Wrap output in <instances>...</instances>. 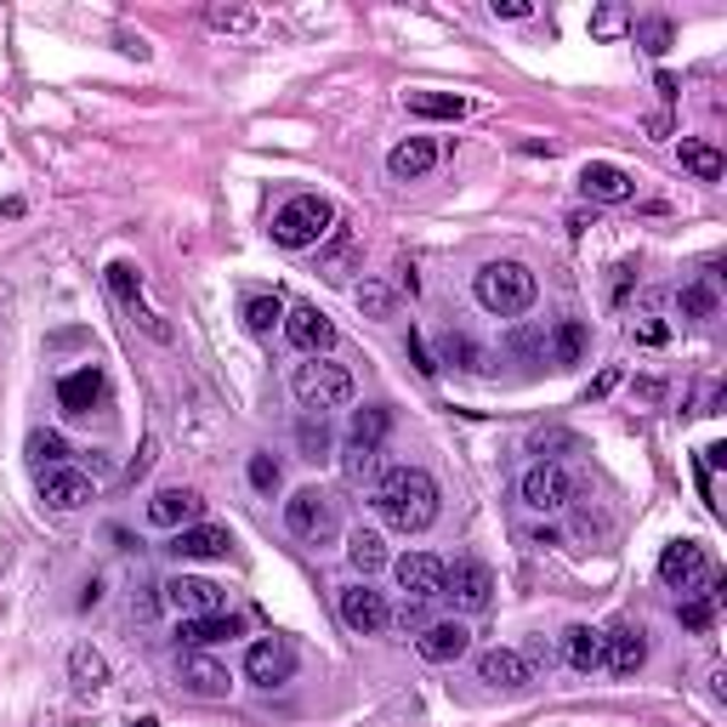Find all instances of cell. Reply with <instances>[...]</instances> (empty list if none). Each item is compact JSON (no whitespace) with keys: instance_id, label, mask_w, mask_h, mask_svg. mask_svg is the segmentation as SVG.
<instances>
[{"instance_id":"6da1fadb","label":"cell","mask_w":727,"mask_h":727,"mask_svg":"<svg viewBox=\"0 0 727 727\" xmlns=\"http://www.w3.org/2000/svg\"><path fill=\"white\" fill-rule=\"evenodd\" d=\"M375 512H381L387 529L398 535H421L438 523V484L426 478L421 466H392L381 484H375Z\"/></svg>"},{"instance_id":"7a4b0ae2","label":"cell","mask_w":727,"mask_h":727,"mask_svg":"<svg viewBox=\"0 0 727 727\" xmlns=\"http://www.w3.org/2000/svg\"><path fill=\"white\" fill-rule=\"evenodd\" d=\"M478 308L484 313H494V318H517V313H529L535 308V296H540V285H535V273L523 267V262H489V267H478Z\"/></svg>"},{"instance_id":"3957f363","label":"cell","mask_w":727,"mask_h":727,"mask_svg":"<svg viewBox=\"0 0 727 727\" xmlns=\"http://www.w3.org/2000/svg\"><path fill=\"white\" fill-rule=\"evenodd\" d=\"M336 228V205L330 199H318V193H296V199H285L279 211H273V245H285V250H308V245H318L324 234Z\"/></svg>"},{"instance_id":"277c9868","label":"cell","mask_w":727,"mask_h":727,"mask_svg":"<svg viewBox=\"0 0 727 727\" xmlns=\"http://www.w3.org/2000/svg\"><path fill=\"white\" fill-rule=\"evenodd\" d=\"M290 392L302 398V410H313V415L347 410V404H353V369H347V364H330V359H308V364H296Z\"/></svg>"},{"instance_id":"5b68a950","label":"cell","mask_w":727,"mask_h":727,"mask_svg":"<svg viewBox=\"0 0 727 727\" xmlns=\"http://www.w3.org/2000/svg\"><path fill=\"white\" fill-rule=\"evenodd\" d=\"M443 597L461 614H484L494 603V574H489V563H478V557L443 563Z\"/></svg>"},{"instance_id":"8992f818","label":"cell","mask_w":727,"mask_h":727,"mask_svg":"<svg viewBox=\"0 0 727 727\" xmlns=\"http://www.w3.org/2000/svg\"><path fill=\"white\" fill-rule=\"evenodd\" d=\"M285 529H290L296 540L324 546V540L336 535V506H330V494H324V489H296V494L285 500Z\"/></svg>"},{"instance_id":"52a82bcc","label":"cell","mask_w":727,"mask_h":727,"mask_svg":"<svg viewBox=\"0 0 727 727\" xmlns=\"http://www.w3.org/2000/svg\"><path fill=\"white\" fill-rule=\"evenodd\" d=\"M711 551L699 546V540H670L665 551H660V580L670 586V591H699L711 580Z\"/></svg>"},{"instance_id":"ba28073f","label":"cell","mask_w":727,"mask_h":727,"mask_svg":"<svg viewBox=\"0 0 727 727\" xmlns=\"http://www.w3.org/2000/svg\"><path fill=\"white\" fill-rule=\"evenodd\" d=\"M574 500V472L557 466V461H540L523 472V506H535V512H563Z\"/></svg>"},{"instance_id":"9c48e42d","label":"cell","mask_w":727,"mask_h":727,"mask_svg":"<svg viewBox=\"0 0 727 727\" xmlns=\"http://www.w3.org/2000/svg\"><path fill=\"white\" fill-rule=\"evenodd\" d=\"M341 625L359 637H381L392 625V603L369 586H341Z\"/></svg>"},{"instance_id":"30bf717a","label":"cell","mask_w":727,"mask_h":727,"mask_svg":"<svg viewBox=\"0 0 727 727\" xmlns=\"http://www.w3.org/2000/svg\"><path fill=\"white\" fill-rule=\"evenodd\" d=\"M245 676L256 688H279L296 676V648L285 637H262V642H250V654H245Z\"/></svg>"},{"instance_id":"8fae6325","label":"cell","mask_w":727,"mask_h":727,"mask_svg":"<svg viewBox=\"0 0 727 727\" xmlns=\"http://www.w3.org/2000/svg\"><path fill=\"white\" fill-rule=\"evenodd\" d=\"M603 665L614 676H637L648 665V631H642V625H631V619L609 625V631H603Z\"/></svg>"},{"instance_id":"7c38bea8","label":"cell","mask_w":727,"mask_h":727,"mask_svg":"<svg viewBox=\"0 0 727 727\" xmlns=\"http://www.w3.org/2000/svg\"><path fill=\"white\" fill-rule=\"evenodd\" d=\"M580 193L597 199V205H625V199H637V177H631L625 165L586 160V171H580Z\"/></svg>"},{"instance_id":"4fadbf2b","label":"cell","mask_w":727,"mask_h":727,"mask_svg":"<svg viewBox=\"0 0 727 727\" xmlns=\"http://www.w3.org/2000/svg\"><path fill=\"white\" fill-rule=\"evenodd\" d=\"M165 603L177 609L183 619H199V614H222V586L216 580H199V574H177V580H165Z\"/></svg>"},{"instance_id":"5bb4252c","label":"cell","mask_w":727,"mask_h":727,"mask_svg":"<svg viewBox=\"0 0 727 727\" xmlns=\"http://www.w3.org/2000/svg\"><path fill=\"white\" fill-rule=\"evenodd\" d=\"M228 529H216V523H188V529L171 535V557L177 563H216V557H228Z\"/></svg>"},{"instance_id":"9a60e30c","label":"cell","mask_w":727,"mask_h":727,"mask_svg":"<svg viewBox=\"0 0 727 727\" xmlns=\"http://www.w3.org/2000/svg\"><path fill=\"white\" fill-rule=\"evenodd\" d=\"M398 586H404V597H421V603H433V597H443V557H433V551H404V557L392 563Z\"/></svg>"},{"instance_id":"2e32d148","label":"cell","mask_w":727,"mask_h":727,"mask_svg":"<svg viewBox=\"0 0 727 727\" xmlns=\"http://www.w3.org/2000/svg\"><path fill=\"white\" fill-rule=\"evenodd\" d=\"M285 336H290V347H302L308 359H324L336 347V324L318 308H285Z\"/></svg>"},{"instance_id":"e0dca14e","label":"cell","mask_w":727,"mask_h":727,"mask_svg":"<svg viewBox=\"0 0 727 727\" xmlns=\"http://www.w3.org/2000/svg\"><path fill=\"white\" fill-rule=\"evenodd\" d=\"M466 648H472V637H466L461 619H433V625L415 637V654H421L426 665H455Z\"/></svg>"},{"instance_id":"ac0fdd59","label":"cell","mask_w":727,"mask_h":727,"mask_svg":"<svg viewBox=\"0 0 727 727\" xmlns=\"http://www.w3.org/2000/svg\"><path fill=\"white\" fill-rule=\"evenodd\" d=\"M103 392H109V381H103V369L97 364H86V369H74V375H63L58 381V404H63V415H91L97 404H103Z\"/></svg>"},{"instance_id":"d6986e66","label":"cell","mask_w":727,"mask_h":727,"mask_svg":"<svg viewBox=\"0 0 727 727\" xmlns=\"http://www.w3.org/2000/svg\"><path fill=\"white\" fill-rule=\"evenodd\" d=\"M183 688L193 693V699H228V688H234V676H228V665L222 660H211V654H183Z\"/></svg>"},{"instance_id":"ffe728a7","label":"cell","mask_w":727,"mask_h":727,"mask_svg":"<svg viewBox=\"0 0 727 727\" xmlns=\"http://www.w3.org/2000/svg\"><path fill=\"white\" fill-rule=\"evenodd\" d=\"M199 512H205V500L193 489H160L148 500V523L154 529H188V523H199Z\"/></svg>"},{"instance_id":"44dd1931","label":"cell","mask_w":727,"mask_h":727,"mask_svg":"<svg viewBox=\"0 0 727 727\" xmlns=\"http://www.w3.org/2000/svg\"><path fill=\"white\" fill-rule=\"evenodd\" d=\"M40 500L52 512H80L86 500H91V478H86V472H68V466H52L40 478Z\"/></svg>"},{"instance_id":"7402d4cb","label":"cell","mask_w":727,"mask_h":727,"mask_svg":"<svg viewBox=\"0 0 727 727\" xmlns=\"http://www.w3.org/2000/svg\"><path fill=\"white\" fill-rule=\"evenodd\" d=\"M478 676L489 688H512V693L535 682V670H529V660H523L517 648H489V654L478 660Z\"/></svg>"},{"instance_id":"603a6c76","label":"cell","mask_w":727,"mask_h":727,"mask_svg":"<svg viewBox=\"0 0 727 727\" xmlns=\"http://www.w3.org/2000/svg\"><path fill=\"white\" fill-rule=\"evenodd\" d=\"M245 631V619L239 614H228V609H222V614H199V619H183V648H193V654H199V648H216V642H234Z\"/></svg>"},{"instance_id":"cb8c5ba5","label":"cell","mask_w":727,"mask_h":727,"mask_svg":"<svg viewBox=\"0 0 727 727\" xmlns=\"http://www.w3.org/2000/svg\"><path fill=\"white\" fill-rule=\"evenodd\" d=\"M433 165H438V142H426V137H410V142H398L392 154H387V171H392L398 183H415Z\"/></svg>"},{"instance_id":"d4e9b609","label":"cell","mask_w":727,"mask_h":727,"mask_svg":"<svg viewBox=\"0 0 727 727\" xmlns=\"http://www.w3.org/2000/svg\"><path fill=\"white\" fill-rule=\"evenodd\" d=\"M404 103H410L415 120H466L472 114V103L455 97V91H410Z\"/></svg>"},{"instance_id":"484cf974","label":"cell","mask_w":727,"mask_h":727,"mask_svg":"<svg viewBox=\"0 0 727 727\" xmlns=\"http://www.w3.org/2000/svg\"><path fill=\"white\" fill-rule=\"evenodd\" d=\"M586 347H591V330L580 318H557V324H551V359H557V364H580Z\"/></svg>"},{"instance_id":"4316f807","label":"cell","mask_w":727,"mask_h":727,"mask_svg":"<svg viewBox=\"0 0 727 727\" xmlns=\"http://www.w3.org/2000/svg\"><path fill=\"white\" fill-rule=\"evenodd\" d=\"M68 676H74V688H80V693H97V688H109V660L97 654V648L80 642L68 654Z\"/></svg>"},{"instance_id":"83f0119b","label":"cell","mask_w":727,"mask_h":727,"mask_svg":"<svg viewBox=\"0 0 727 727\" xmlns=\"http://www.w3.org/2000/svg\"><path fill=\"white\" fill-rule=\"evenodd\" d=\"M296 443H302V461H330V449H336V438H330V421L308 410L302 421H296Z\"/></svg>"},{"instance_id":"f1b7e54d","label":"cell","mask_w":727,"mask_h":727,"mask_svg":"<svg viewBox=\"0 0 727 727\" xmlns=\"http://www.w3.org/2000/svg\"><path fill=\"white\" fill-rule=\"evenodd\" d=\"M563 654L574 670H597L603 665V631H591V625H574L568 642H563Z\"/></svg>"},{"instance_id":"f546056e","label":"cell","mask_w":727,"mask_h":727,"mask_svg":"<svg viewBox=\"0 0 727 727\" xmlns=\"http://www.w3.org/2000/svg\"><path fill=\"white\" fill-rule=\"evenodd\" d=\"M705 586H711V591H699V597H688V603L676 609V614H682V625H688V631H711V625H716V609H722V580L711 574Z\"/></svg>"},{"instance_id":"4dcf8cb0","label":"cell","mask_w":727,"mask_h":727,"mask_svg":"<svg viewBox=\"0 0 727 727\" xmlns=\"http://www.w3.org/2000/svg\"><path fill=\"white\" fill-rule=\"evenodd\" d=\"M443 364H455V369H466V375H484V369H489V353H484L472 336L449 330V336H443Z\"/></svg>"},{"instance_id":"1f68e13d","label":"cell","mask_w":727,"mask_h":727,"mask_svg":"<svg viewBox=\"0 0 727 727\" xmlns=\"http://www.w3.org/2000/svg\"><path fill=\"white\" fill-rule=\"evenodd\" d=\"M245 324H250V336L285 330V302H279V296H250V302H245Z\"/></svg>"},{"instance_id":"d6a6232c","label":"cell","mask_w":727,"mask_h":727,"mask_svg":"<svg viewBox=\"0 0 727 727\" xmlns=\"http://www.w3.org/2000/svg\"><path fill=\"white\" fill-rule=\"evenodd\" d=\"M682 171H688V177H699V183H722L727 160L716 154L711 142H682Z\"/></svg>"},{"instance_id":"836d02e7","label":"cell","mask_w":727,"mask_h":727,"mask_svg":"<svg viewBox=\"0 0 727 727\" xmlns=\"http://www.w3.org/2000/svg\"><path fill=\"white\" fill-rule=\"evenodd\" d=\"M347 563H353L359 574H375V568L387 563V540L375 535V529H359L353 540H347Z\"/></svg>"},{"instance_id":"e575fe53","label":"cell","mask_w":727,"mask_h":727,"mask_svg":"<svg viewBox=\"0 0 727 727\" xmlns=\"http://www.w3.org/2000/svg\"><path fill=\"white\" fill-rule=\"evenodd\" d=\"M109 290H114V302L137 308V296H142V273H137L131 262H109Z\"/></svg>"},{"instance_id":"d590c367","label":"cell","mask_w":727,"mask_h":727,"mask_svg":"<svg viewBox=\"0 0 727 727\" xmlns=\"http://www.w3.org/2000/svg\"><path fill=\"white\" fill-rule=\"evenodd\" d=\"M29 455H35V466H63L68 461V443H63V433H29Z\"/></svg>"},{"instance_id":"8d00e7d4","label":"cell","mask_w":727,"mask_h":727,"mask_svg":"<svg viewBox=\"0 0 727 727\" xmlns=\"http://www.w3.org/2000/svg\"><path fill=\"white\" fill-rule=\"evenodd\" d=\"M205 17H211V29H222V35H245V29H256V12H250V7H211Z\"/></svg>"},{"instance_id":"74e56055","label":"cell","mask_w":727,"mask_h":727,"mask_svg":"<svg viewBox=\"0 0 727 727\" xmlns=\"http://www.w3.org/2000/svg\"><path fill=\"white\" fill-rule=\"evenodd\" d=\"M353 302H359L369 318H392V290H387V285H375V279H364V285L353 290Z\"/></svg>"},{"instance_id":"f35d334b","label":"cell","mask_w":727,"mask_h":727,"mask_svg":"<svg viewBox=\"0 0 727 727\" xmlns=\"http://www.w3.org/2000/svg\"><path fill=\"white\" fill-rule=\"evenodd\" d=\"M387 426H392V415H387L381 404H375V410H359V415H353V438H359V443H381Z\"/></svg>"},{"instance_id":"ab89813d","label":"cell","mask_w":727,"mask_h":727,"mask_svg":"<svg viewBox=\"0 0 727 727\" xmlns=\"http://www.w3.org/2000/svg\"><path fill=\"white\" fill-rule=\"evenodd\" d=\"M369 472H375V443H347V478H353V484H364L369 478Z\"/></svg>"},{"instance_id":"60d3db41","label":"cell","mask_w":727,"mask_h":727,"mask_svg":"<svg viewBox=\"0 0 727 727\" xmlns=\"http://www.w3.org/2000/svg\"><path fill=\"white\" fill-rule=\"evenodd\" d=\"M676 302H682L688 318H716V296H711L705 285H688L682 296H676Z\"/></svg>"},{"instance_id":"b9f144b4","label":"cell","mask_w":727,"mask_h":727,"mask_svg":"<svg viewBox=\"0 0 727 727\" xmlns=\"http://www.w3.org/2000/svg\"><path fill=\"white\" fill-rule=\"evenodd\" d=\"M625 23H631V17H625L619 7H603V12H591V35L597 40H614V35H625Z\"/></svg>"},{"instance_id":"7bdbcfd3","label":"cell","mask_w":727,"mask_h":727,"mask_svg":"<svg viewBox=\"0 0 727 727\" xmlns=\"http://www.w3.org/2000/svg\"><path fill=\"white\" fill-rule=\"evenodd\" d=\"M250 484H256L262 494H273V489H279V461H273V455H250Z\"/></svg>"},{"instance_id":"ee69618b","label":"cell","mask_w":727,"mask_h":727,"mask_svg":"<svg viewBox=\"0 0 727 727\" xmlns=\"http://www.w3.org/2000/svg\"><path fill=\"white\" fill-rule=\"evenodd\" d=\"M637 40H642V46H648V52H654V58H660V52H665V46H670V23H665V17H654V23H637Z\"/></svg>"},{"instance_id":"f6af8a7d","label":"cell","mask_w":727,"mask_h":727,"mask_svg":"<svg viewBox=\"0 0 727 727\" xmlns=\"http://www.w3.org/2000/svg\"><path fill=\"white\" fill-rule=\"evenodd\" d=\"M392 619L404 625V631H426V625H433V619H426V603H421V597H404V609H398Z\"/></svg>"},{"instance_id":"bcb514c9","label":"cell","mask_w":727,"mask_h":727,"mask_svg":"<svg viewBox=\"0 0 727 727\" xmlns=\"http://www.w3.org/2000/svg\"><path fill=\"white\" fill-rule=\"evenodd\" d=\"M529 449H535V455H546V449H574V438L551 426V433H535V438H529Z\"/></svg>"},{"instance_id":"7dc6e473","label":"cell","mask_w":727,"mask_h":727,"mask_svg":"<svg viewBox=\"0 0 727 727\" xmlns=\"http://www.w3.org/2000/svg\"><path fill=\"white\" fill-rule=\"evenodd\" d=\"M631 336H637L642 347H660V341H665L670 330H665V324H660V318H642V324H631Z\"/></svg>"},{"instance_id":"c3c4849f","label":"cell","mask_w":727,"mask_h":727,"mask_svg":"<svg viewBox=\"0 0 727 727\" xmlns=\"http://www.w3.org/2000/svg\"><path fill=\"white\" fill-rule=\"evenodd\" d=\"M512 353H546V330H517L512 336Z\"/></svg>"},{"instance_id":"681fc988","label":"cell","mask_w":727,"mask_h":727,"mask_svg":"<svg viewBox=\"0 0 727 727\" xmlns=\"http://www.w3.org/2000/svg\"><path fill=\"white\" fill-rule=\"evenodd\" d=\"M410 364H415L421 375H438V364L426 359V347H421V336H415V330H410Z\"/></svg>"},{"instance_id":"f907efd6","label":"cell","mask_w":727,"mask_h":727,"mask_svg":"<svg viewBox=\"0 0 727 727\" xmlns=\"http://www.w3.org/2000/svg\"><path fill=\"white\" fill-rule=\"evenodd\" d=\"M494 17H529V0H494Z\"/></svg>"},{"instance_id":"816d5d0a","label":"cell","mask_w":727,"mask_h":727,"mask_svg":"<svg viewBox=\"0 0 727 727\" xmlns=\"http://www.w3.org/2000/svg\"><path fill=\"white\" fill-rule=\"evenodd\" d=\"M722 466H727V443H711L705 449V472H722Z\"/></svg>"},{"instance_id":"f5cc1de1","label":"cell","mask_w":727,"mask_h":727,"mask_svg":"<svg viewBox=\"0 0 727 727\" xmlns=\"http://www.w3.org/2000/svg\"><path fill=\"white\" fill-rule=\"evenodd\" d=\"M614 381H619V369H603V375H597V381H591V398H603V392H614Z\"/></svg>"},{"instance_id":"db71d44e","label":"cell","mask_w":727,"mask_h":727,"mask_svg":"<svg viewBox=\"0 0 727 727\" xmlns=\"http://www.w3.org/2000/svg\"><path fill=\"white\" fill-rule=\"evenodd\" d=\"M654 86H660V97L670 103V97H676V74H665V68H660V80H654Z\"/></svg>"},{"instance_id":"11a10c76","label":"cell","mask_w":727,"mask_h":727,"mask_svg":"<svg viewBox=\"0 0 727 727\" xmlns=\"http://www.w3.org/2000/svg\"><path fill=\"white\" fill-rule=\"evenodd\" d=\"M131 727H160V722H154V716H137V722H131Z\"/></svg>"}]
</instances>
